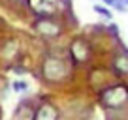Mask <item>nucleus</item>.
I'll return each mask as SVG.
<instances>
[{"label": "nucleus", "mask_w": 128, "mask_h": 120, "mask_svg": "<svg viewBox=\"0 0 128 120\" xmlns=\"http://www.w3.org/2000/svg\"><path fill=\"white\" fill-rule=\"evenodd\" d=\"M15 2H26V0H15Z\"/></svg>", "instance_id": "obj_12"}, {"label": "nucleus", "mask_w": 128, "mask_h": 120, "mask_svg": "<svg viewBox=\"0 0 128 120\" xmlns=\"http://www.w3.org/2000/svg\"><path fill=\"white\" fill-rule=\"evenodd\" d=\"M109 30H111V32H113V34H117V32H119V26H117V24H115V23H113V24H111V26H109Z\"/></svg>", "instance_id": "obj_11"}, {"label": "nucleus", "mask_w": 128, "mask_h": 120, "mask_svg": "<svg viewBox=\"0 0 128 120\" xmlns=\"http://www.w3.org/2000/svg\"><path fill=\"white\" fill-rule=\"evenodd\" d=\"M94 11H96V13H100V15L106 17V19H109V17H111V11H109L108 8H104V6H100V4H96V6H94Z\"/></svg>", "instance_id": "obj_9"}, {"label": "nucleus", "mask_w": 128, "mask_h": 120, "mask_svg": "<svg viewBox=\"0 0 128 120\" xmlns=\"http://www.w3.org/2000/svg\"><path fill=\"white\" fill-rule=\"evenodd\" d=\"M34 28H36L42 36H47V38H56L62 32V24L56 19H53V17H38Z\"/></svg>", "instance_id": "obj_3"}, {"label": "nucleus", "mask_w": 128, "mask_h": 120, "mask_svg": "<svg viewBox=\"0 0 128 120\" xmlns=\"http://www.w3.org/2000/svg\"><path fill=\"white\" fill-rule=\"evenodd\" d=\"M32 120H58V111L51 103H44L32 116Z\"/></svg>", "instance_id": "obj_6"}, {"label": "nucleus", "mask_w": 128, "mask_h": 120, "mask_svg": "<svg viewBox=\"0 0 128 120\" xmlns=\"http://www.w3.org/2000/svg\"><path fill=\"white\" fill-rule=\"evenodd\" d=\"M42 75L47 81H51V83H58V81L66 79L68 69H66V64H64L60 58L49 56V58L44 60V64H42Z\"/></svg>", "instance_id": "obj_1"}, {"label": "nucleus", "mask_w": 128, "mask_h": 120, "mask_svg": "<svg viewBox=\"0 0 128 120\" xmlns=\"http://www.w3.org/2000/svg\"><path fill=\"white\" fill-rule=\"evenodd\" d=\"M13 88H15V92H24L28 88V84L24 83V81H15V83H13Z\"/></svg>", "instance_id": "obj_10"}, {"label": "nucleus", "mask_w": 128, "mask_h": 120, "mask_svg": "<svg viewBox=\"0 0 128 120\" xmlns=\"http://www.w3.org/2000/svg\"><path fill=\"white\" fill-rule=\"evenodd\" d=\"M128 100V94H126V86H122V84H119V86H111L108 88V90H104L102 92V101H104L106 107H122L124 103H126Z\"/></svg>", "instance_id": "obj_2"}, {"label": "nucleus", "mask_w": 128, "mask_h": 120, "mask_svg": "<svg viewBox=\"0 0 128 120\" xmlns=\"http://www.w3.org/2000/svg\"><path fill=\"white\" fill-rule=\"evenodd\" d=\"M70 55H72V58L76 60V62H87L88 56H90V47H88L87 41L77 40V41H74L72 47H70Z\"/></svg>", "instance_id": "obj_5"}, {"label": "nucleus", "mask_w": 128, "mask_h": 120, "mask_svg": "<svg viewBox=\"0 0 128 120\" xmlns=\"http://www.w3.org/2000/svg\"><path fill=\"white\" fill-rule=\"evenodd\" d=\"M126 2L128 0H104L106 6H113V8L119 9V11H126Z\"/></svg>", "instance_id": "obj_8"}, {"label": "nucleus", "mask_w": 128, "mask_h": 120, "mask_svg": "<svg viewBox=\"0 0 128 120\" xmlns=\"http://www.w3.org/2000/svg\"><path fill=\"white\" fill-rule=\"evenodd\" d=\"M113 69L117 71V75H119V77H122L124 73L128 71V58L124 55L117 56V58L113 60Z\"/></svg>", "instance_id": "obj_7"}, {"label": "nucleus", "mask_w": 128, "mask_h": 120, "mask_svg": "<svg viewBox=\"0 0 128 120\" xmlns=\"http://www.w3.org/2000/svg\"><path fill=\"white\" fill-rule=\"evenodd\" d=\"M26 2L38 17H53L60 0H26Z\"/></svg>", "instance_id": "obj_4"}]
</instances>
